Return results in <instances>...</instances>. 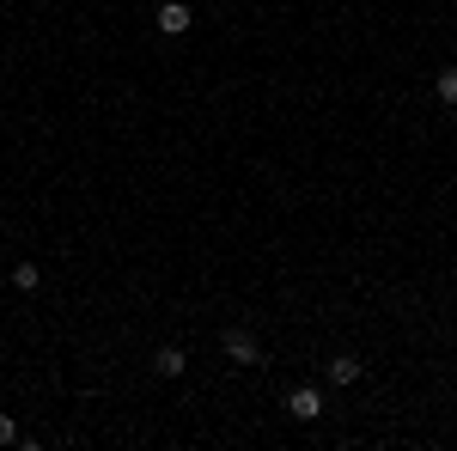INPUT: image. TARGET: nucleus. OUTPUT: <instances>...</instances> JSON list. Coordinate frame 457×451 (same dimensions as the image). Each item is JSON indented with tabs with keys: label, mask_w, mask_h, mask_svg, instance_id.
I'll return each instance as SVG.
<instances>
[{
	"label": "nucleus",
	"mask_w": 457,
	"mask_h": 451,
	"mask_svg": "<svg viewBox=\"0 0 457 451\" xmlns=\"http://www.w3.org/2000/svg\"><path fill=\"white\" fill-rule=\"evenodd\" d=\"M37 280H43V275H37V263H19V269H12V287H19V293H31Z\"/></svg>",
	"instance_id": "0eeeda50"
},
{
	"label": "nucleus",
	"mask_w": 457,
	"mask_h": 451,
	"mask_svg": "<svg viewBox=\"0 0 457 451\" xmlns=\"http://www.w3.org/2000/svg\"><path fill=\"white\" fill-rule=\"evenodd\" d=\"M433 92H439V104H457V68H445L433 79Z\"/></svg>",
	"instance_id": "423d86ee"
},
{
	"label": "nucleus",
	"mask_w": 457,
	"mask_h": 451,
	"mask_svg": "<svg viewBox=\"0 0 457 451\" xmlns=\"http://www.w3.org/2000/svg\"><path fill=\"white\" fill-rule=\"evenodd\" d=\"M189 25H195V13H189L183 0H165V6H159V31L165 37H183Z\"/></svg>",
	"instance_id": "7ed1b4c3"
},
{
	"label": "nucleus",
	"mask_w": 457,
	"mask_h": 451,
	"mask_svg": "<svg viewBox=\"0 0 457 451\" xmlns=\"http://www.w3.org/2000/svg\"><path fill=\"white\" fill-rule=\"evenodd\" d=\"M153 366H159V379H183L189 354H183V347H159V360H153Z\"/></svg>",
	"instance_id": "20e7f679"
},
{
	"label": "nucleus",
	"mask_w": 457,
	"mask_h": 451,
	"mask_svg": "<svg viewBox=\"0 0 457 451\" xmlns=\"http://www.w3.org/2000/svg\"><path fill=\"white\" fill-rule=\"evenodd\" d=\"M220 347H226V360H232V366H262V342H256L250 330H226Z\"/></svg>",
	"instance_id": "f257e3e1"
},
{
	"label": "nucleus",
	"mask_w": 457,
	"mask_h": 451,
	"mask_svg": "<svg viewBox=\"0 0 457 451\" xmlns=\"http://www.w3.org/2000/svg\"><path fill=\"white\" fill-rule=\"evenodd\" d=\"M329 384H360V360L353 354H336L329 360Z\"/></svg>",
	"instance_id": "39448f33"
},
{
	"label": "nucleus",
	"mask_w": 457,
	"mask_h": 451,
	"mask_svg": "<svg viewBox=\"0 0 457 451\" xmlns=\"http://www.w3.org/2000/svg\"><path fill=\"white\" fill-rule=\"evenodd\" d=\"M287 415L293 421H317L323 415V390H317V384H293V390H287Z\"/></svg>",
	"instance_id": "f03ea898"
},
{
	"label": "nucleus",
	"mask_w": 457,
	"mask_h": 451,
	"mask_svg": "<svg viewBox=\"0 0 457 451\" xmlns=\"http://www.w3.org/2000/svg\"><path fill=\"white\" fill-rule=\"evenodd\" d=\"M12 439H19V421H12V415H0V446H12Z\"/></svg>",
	"instance_id": "6e6552de"
}]
</instances>
